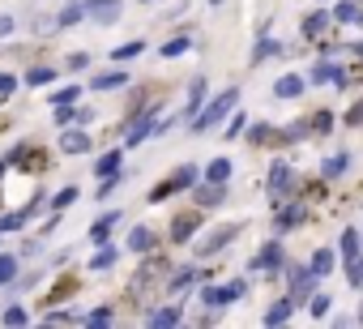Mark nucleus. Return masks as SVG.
<instances>
[{
    "label": "nucleus",
    "mask_w": 363,
    "mask_h": 329,
    "mask_svg": "<svg viewBox=\"0 0 363 329\" xmlns=\"http://www.w3.org/2000/svg\"><path fill=\"white\" fill-rule=\"evenodd\" d=\"M124 82H128V77H124V73H99V77H94V82H90V86H94V90H99V94H103V90H116V86H124Z\"/></svg>",
    "instance_id": "4be33fe9"
},
{
    "label": "nucleus",
    "mask_w": 363,
    "mask_h": 329,
    "mask_svg": "<svg viewBox=\"0 0 363 329\" xmlns=\"http://www.w3.org/2000/svg\"><path fill=\"white\" fill-rule=\"evenodd\" d=\"M354 18H359V26H363V9H359V13H354Z\"/></svg>",
    "instance_id": "5fc2aeb1"
},
{
    "label": "nucleus",
    "mask_w": 363,
    "mask_h": 329,
    "mask_svg": "<svg viewBox=\"0 0 363 329\" xmlns=\"http://www.w3.org/2000/svg\"><path fill=\"white\" fill-rule=\"evenodd\" d=\"M141 52H145V43L137 39V43H124V48H116V52H111V60H133V56H141Z\"/></svg>",
    "instance_id": "7c9ffc66"
},
{
    "label": "nucleus",
    "mask_w": 363,
    "mask_h": 329,
    "mask_svg": "<svg viewBox=\"0 0 363 329\" xmlns=\"http://www.w3.org/2000/svg\"><path fill=\"white\" fill-rule=\"evenodd\" d=\"M116 218H120V214H103V218H99V223L90 227V240H94V244H107V235H111Z\"/></svg>",
    "instance_id": "f3484780"
},
{
    "label": "nucleus",
    "mask_w": 363,
    "mask_h": 329,
    "mask_svg": "<svg viewBox=\"0 0 363 329\" xmlns=\"http://www.w3.org/2000/svg\"><path fill=\"white\" fill-rule=\"evenodd\" d=\"M312 128H316V133H329V128H333V116H329V111H316V116H312Z\"/></svg>",
    "instance_id": "a19ab883"
},
{
    "label": "nucleus",
    "mask_w": 363,
    "mask_h": 329,
    "mask_svg": "<svg viewBox=\"0 0 363 329\" xmlns=\"http://www.w3.org/2000/svg\"><path fill=\"white\" fill-rule=\"evenodd\" d=\"M5 325H26V308H9L5 312Z\"/></svg>",
    "instance_id": "09e8293b"
},
{
    "label": "nucleus",
    "mask_w": 363,
    "mask_h": 329,
    "mask_svg": "<svg viewBox=\"0 0 363 329\" xmlns=\"http://www.w3.org/2000/svg\"><path fill=\"white\" fill-rule=\"evenodd\" d=\"M231 240H235V227H218V231H210V240H201V244H197V252H201V257H214V252H218V248H227Z\"/></svg>",
    "instance_id": "423d86ee"
},
{
    "label": "nucleus",
    "mask_w": 363,
    "mask_h": 329,
    "mask_svg": "<svg viewBox=\"0 0 363 329\" xmlns=\"http://www.w3.org/2000/svg\"><path fill=\"white\" fill-rule=\"evenodd\" d=\"M265 56H278V43H269V39H265V43L257 48V56H252V60H265Z\"/></svg>",
    "instance_id": "3c124183"
},
{
    "label": "nucleus",
    "mask_w": 363,
    "mask_h": 329,
    "mask_svg": "<svg viewBox=\"0 0 363 329\" xmlns=\"http://www.w3.org/2000/svg\"><path fill=\"white\" fill-rule=\"evenodd\" d=\"M329 22H333V13H308L303 18V39H320Z\"/></svg>",
    "instance_id": "ddd939ff"
},
{
    "label": "nucleus",
    "mask_w": 363,
    "mask_h": 329,
    "mask_svg": "<svg viewBox=\"0 0 363 329\" xmlns=\"http://www.w3.org/2000/svg\"><path fill=\"white\" fill-rule=\"evenodd\" d=\"M86 320H90V325H111V308H94Z\"/></svg>",
    "instance_id": "49530a36"
},
{
    "label": "nucleus",
    "mask_w": 363,
    "mask_h": 329,
    "mask_svg": "<svg viewBox=\"0 0 363 329\" xmlns=\"http://www.w3.org/2000/svg\"><path fill=\"white\" fill-rule=\"evenodd\" d=\"M60 150L65 154H90V137L82 128H69V133H60Z\"/></svg>",
    "instance_id": "9d476101"
},
{
    "label": "nucleus",
    "mask_w": 363,
    "mask_h": 329,
    "mask_svg": "<svg viewBox=\"0 0 363 329\" xmlns=\"http://www.w3.org/2000/svg\"><path fill=\"white\" fill-rule=\"evenodd\" d=\"M154 120H158V116H154V111H145V116H141V120L128 128V137H124V141H128V145H141V141L154 133Z\"/></svg>",
    "instance_id": "f8f14e48"
},
{
    "label": "nucleus",
    "mask_w": 363,
    "mask_h": 329,
    "mask_svg": "<svg viewBox=\"0 0 363 329\" xmlns=\"http://www.w3.org/2000/svg\"><path fill=\"white\" fill-rule=\"evenodd\" d=\"M52 77H56V69H30V73H26V82H30V86H48Z\"/></svg>",
    "instance_id": "c9c22d12"
},
{
    "label": "nucleus",
    "mask_w": 363,
    "mask_h": 329,
    "mask_svg": "<svg viewBox=\"0 0 363 329\" xmlns=\"http://www.w3.org/2000/svg\"><path fill=\"white\" fill-rule=\"evenodd\" d=\"M312 82H337V86H342L346 77H342L333 65H316V69H312Z\"/></svg>",
    "instance_id": "c85d7f7f"
},
{
    "label": "nucleus",
    "mask_w": 363,
    "mask_h": 329,
    "mask_svg": "<svg viewBox=\"0 0 363 329\" xmlns=\"http://www.w3.org/2000/svg\"><path fill=\"white\" fill-rule=\"evenodd\" d=\"M69 201H77V189H73V184H69V189H60V193L52 197V206H56V210H65Z\"/></svg>",
    "instance_id": "ea45409f"
},
{
    "label": "nucleus",
    "mask_w": 363,
    "mask_h": 329,
    "mask_svg": "<svg viewBox=\"0 0 363 329\" xmlns=\"http://www.w3.org/2000/svg\"><path fill=\"white\" fill-rule=\"evenodd\" d=\"M30 214H35V206H30V210H18V214H5V218H0V231H18Z\"/></svg>",
    "instance_id": "bb28decb"
},
{
    "label": "nucleus",
    "mask_w": 363,
    "mask_h": 329,
    "mask_svg": "<svg viewBox=\"0 0 363 329\" xmlns=\"http://www.w3.org/2000/svg\"><path fill=\"white\" fill-rule=\"evenodd\" d=\"M354 13H359V5H337V9H333L337 22H354Z\"/></svg>",
    "instance_id": "c03bdc74"
},
{
    "label": "nucleus",
    "mask_w": 363,
    "mask_h": 329,
    "mask_svg": "<svg viewBox=\"0 0 363 329\" xmlns=\"http://www.w3.org/2000/svg\"><path fill=\"white\" fill-rule=\"evenodd\" d=\"M291 184H295V176H291V167L286 162H274V172H269V206L278 210L282 201H286V193H291Z\"/></svg>",
    "instance_id": "f03ea898"
},
{
    "label": "nucleus",
    "mask_w": 363,
    "mask_h": 329,
    "mask_svg": "<svg viewBox=\"0 0 363 329\" xmlns=\"http://www.w3.org/2000/svg\"><path fill=\"white\" fill-rule=\"evenodd\" d=\"M312 282H316L312 269H291V303H295V308L312 299Z\"/></svg>",
    "instance_id": "7ed1b4c3"
},
{
    "label": "nucleus",
    "mask_w": 363,
    "mask_h": 329,
    "mask_svg": "<svg viewBox=\"0 0 363 329\" xmlns=\"http://www.w3.org/2000/svg\"><path fill=\"white\" fill-rule=\"evenodd\" d=\"M189 94H193V99H189V111H197V107H201V94H206V77H193Z\"/></svg>",
    "instance_id": "72a5a7b5"
},
{
    "label": "nucleus",
    "mask_w": 363,
    "mask_h": 329,
    "mask_svg": "<svg viewBox=\"0 0 363 329\" xmlns=\"http://www.w3.org/2000/svg\"><path fill=\"white\" fill-rule=\"evenodd\" d=\"M150 325H154V329H167V325H179V308H158V312L150 316Z\"/></svg>",
    "instance_id": "5701e85b"
},
{
    "label": "nucleus",
    "mask_w": 363,
    "mask_h": 329,
    "mask_svg": "<svg viewBox=\"0 0 363 329\" xmlns=\"http://www.w3.org/2000/svg\"><path fill=\"white\" fill-rule=\"evenodd\" d=\"M13 162H22V172H43L48 158H43L39 145H35V150H30V145H18V150H13Z\"/></svg>",
    "instance_id": "1a4fd4ad"
},
{
    "label": "nucleus",
    "mask_w": 363,
    "mask_h": 329,
    "mask_svg": "<svg viewBox=\"0 0 363 329\" xmlns=\"http://www.w3.org/2000/svg\"><path fill=\"white\" fill-rule=\"evenodd\" d=\"M269 133H274V128H269V124H252V133H248V137H252V141H257V145H261V141H269Z\"/></svg>",
    "instance_id": "de8ad7c7"
},
{
    "label": "nucleus",
    "mask_w": 363,
    "mask_h": 329,
    "mask_svg": "<svg viewBox=\"0 0 363 329\" xmlns=\"http://www.w3.org/2000/svg\"><path fill=\"white\" fill-rule=\"evenodd\" d=\"M82 13H86V5H69L56 22H60V26H77V22H82Z\"/></svg>",
    "instance_id": "473e14b6"
},
{
    "label": "nucleus",
    "mask_w": 363,
    "mask_h": 329,
    "mask_svg": "<svg viewBox=\"0 0 363 329\" xmlns=\"http://www.w3.org/2000/svg\"><path fill=\"white\" fill-rule=\"evenodd\" d=\"M359 56H363V48H359Z\"/></svg>",
    "instance_id": "13d9d810"
},
{
    "label": "nucleus",
    "mask_w": 363,
    "mask_h": 329,
    "mask_svg": "<svg viewBox=\"0 0 363 329\" xmlns=\"http://www.w3.org/2000/svg\"><path fill=\"white\" fill-rule=\"evenodd\" d=\"M128 248H133V252H150V248H154V231H150V227H137V231L128 235Z\"/></svg>",
    "instance_id": "a211bd4d"
},
{
    "label": "nucleus",
    "mask_w": 363,
    "mask_h": 329,
    "mask_svg": "<svg viewBox=\"0 0 363 329\" xmlns=\"http://www.w3.org/2000/svg\"><path fill=\"white\" fill-rule=\"evenodd\" d=\"M329 269H333V252H329V248H320V252L312 257V274H316V278H325Z\"/></svg>",
    "instance_id": "a878e982"
},
{
    "label": "nucleus",
    "mask_w": 363,
    "mask_h": 329,
    "mask_svg": "<svg viewBox=\"0 0 363 329\" xmlns=\"http://www.w3.org/2000/svg\"><path fill=\"white\" fill-rule=\"evenodd\" d=\"M197 278H206V269H179V274H171V278H167V286H171V291H184V286H189V282H197Z\"/></svg>",
    "instance_id": "aec40b11"
},
{
    "label": "nucleus",
    "mask_w": 363,
    "mask_h": 329,
    "mask_svg": "<svg viewBox=\"0 0 363 329\" xmlns=\"http://www.w3.org/2000/svg\"><path fill=\"white\" fill-rule=\"evenodd\" d=\"M252 269H257V274H278V269H282V248H278V244L261 248L257 261H252Z\"/></svg>",
    "instance_id": "0eeeda50"
},
{
    "label": "nucleus",
    "mask_w": 363,
    "mask_h": 329,
    "mask_svg": "<svg viewBox=\"0 0 363 329\" xmlns=\"http://www.w3.org/2000/svg\"><path fill=\"white\" fill-rule=\"evenodd\" d=\"M73 99H82V90H77V86H69V90H56V94H52V103H56V107H65V103H73Z\"/></svg>",
    "instance_id": "58836bf2"
},
{
    "label": "nucleus",
    "mask_w": 363,
    "mask_h": 329,
    "mask_svg": "<svg viewBox=\"0 0 363 329\" xmlns=\"http://www.w3.org/2000/svg\"><path fill=\"white\" fill-rule=\"evenodd\" d=\"M193 197H197V206H201V210H214V206H223V197H227V193H223V184L206 180V184H197V193H193Z\"/></svg>",
    "instance_id": "6e6552de"
},
{
    "label": "nucleus",
    "mask_w": 363,
    "mask_h": 329,
    "mask_svg": "<svg viewBox=\"0 0 363 329\" xmlns=\"http://www.w3.org/2000/svg\"><path fill=\"white\" fill-rule=\"evenodd\" d=\"M13 278H18V257L0 252V282H13Z\"/></svg>",
    "instance_id": "cd10ccee"
},
{
    "label": "nucleus",
    "mask_w": 363,
    "mask_h": 329,
    "mask_svg": "<svg viewBox=\"0 0 363 329\" xmlns=\"http://www.w3.org/2000/svg\"><path fill=\"white\" fill-rule=\"evenodd\" d=\"M94 172H99V180H103V176H120V150H107V154L99 158Z\"/></svg>",
    "instance_id": "6ab92c4d"
},
{
    "label": "nucleus",
    "mask_w": 363,
    "mask_h": 329,
    "mask_svg": "<svg viewBox=\"0 0 363 329\" xmlns=\"http://www.w3.org/2000/svg\"><path fill=\"white\" fill-rule=\"evenodd\" d=\"M69 69H73V73L90 69V56H86V52H73V56H69Z\"/></svg>",
    "instance_id": "a18cd8bd"
},
{
    "label": "nucleus",
    "mask_w": 363,
    "mask_h": 329,
    "mask_svg": "<svg viewBox=\"0 0 363 329\" xmlns=\"http://www.w3.org/2000/svg\"><path fill=\"white\" fill-rule=\"evenodd\" d=\"M299 137H308V124H303V120H299V124H291V128H286V141H299Z\"/></svg>",
    "instance_id": "603ef678"
},
{
    "label": "nucleus",
    "mask_w": 363,
    "mask_h": 329,
    "mask_svg": "<svg viewBox=\"0 0 363 329\" xmlns=\"http://www.w3.org/2000/svg\"><path fill=\"white\" fill-rule=\"evenodd\" d=\"M120 9H124L120 0H86V13H90L99 26H111V22L120 18Z\"/></svg>",
    "instance_id": "20e7f679"
},
{
    "label": "nucleus",
    "mask_w": 363,
    "mask_h": 329,
    "mask_svg": "<svg viewBox=\"0 0 363 329\" xmlns=\"http://www.w3.org/2000/svg\"><path fill=\"white\" fill-rule=\"evenodd\" d=\"M197 223H201V214H179V218L171 223V244H189L193 231H197Z\"/></svg>",
    "instance_id": "39448f33"
},
{
    "label": "nucleus",
    "mask_w": 363,
    "mask_h": 329,
    "mask_svg": "<svg viewBox=\"0 0 363 329\" xmlns=\"http://www.w3.org/2000/svg\"><path fill=\"white\" fill-rule=\"evenodd\" d=\"M111 265H116V248H107V244H99V257L90 261V269H99V274H103V269H111Z\"/></svg>",
    "instance_id": "393cba45"
},
{
    "label": "nucleus",
    "mask_w": 363,
    "mask_h": 329,
    "mask_svg": "<svg viewBox=\"0 0 363 329\" xmlns=\"http://www.w3.org/2000/svg\"><path fill=\"white\" fill-rule=\"evenodd\" d=\"M346 167H350V158H346V154H333V158H325V180H337Z\"/></svg>",
    "instance_id": "412c9836"
},
{
    "label": "nucleus",
    "mask_w": 363,
    "mask_h": 329,
    "mask_svg": "<svg viewBox=\"0 0 363 329\" xmlns=\"http://www.w3.org/2000/svg\"><path fill=\"white\" fill-rule=\"evenodd\" d=\"M167 184H171V193H179V189H193V184H197V167H193V162H189V167H179V172L167 180Z\"/></svg>",
    "instance_id": "dca6fc26"
},
{
    "label": "nucleus",
    "mask_w": 363,
    "mask_h": 329,
    "mask_svg": "<svg viewBox=\"0 0 363 329\" xmlns=\"http://www.w3.org/2000/svg\"><path fill=\"white\" fill-rule=\"evenodd\" d=\"M308 303H312V316H325V312H329V303H333V299H329V295H312V299H308Z\"/></svg>",
    "instance_id": "37998d69"
},
{
    "label": "nucleus",
    "mask_w": 363,
    "mask_h": 329,
    "mask_svg": "<svg viewBox=\"0 0 363 329\" xmlns=\"http://www.w3.org/2000/svg\"><path fill=\"white\" fill-rule=\"evenodd\" d=\"M359 320H363V312H359Z\"/></svg>",
    "instance_id": "4d7b16f0"
},
{
    "label": "nucleus",
    "mask_w": 363,
    "mask_h": 329,
    "mask_svg": "<svg viewBox=\"0 0 363 329\" xmlns=\"http://www.w3.org/2000/svg\"><path fill=\"white\" fill-rule=\"evenodd\" d=\"M359 120H363V103H354V107L346 111V124H359Z\"/></svg>",
    "instance_id": "864d4df0"
},
{
    "label": "nucleus",
    "mask_w": 363,
    "mask_h": 329,
    "mask_svg": "<svg viewBox=\"0 0 363 329\" xmlns=\"http://www.w3.org/2000/svg\"><path fill=\"white\" fill-rule=\"evenodd\" d=\"M235 103H240V90H235V86H231V90H223V94H218V99H214L206 111H197V116H193V133H206V128H214V124H218V120H223V116H227Z\"/></svg>",
    "instance_id": "f257e3e1"
},
{
    "label": "nucleus",
    "mask_w": 363,
    "mask_h": 329,
    "mask_svg": "<svg viewBox=\"0 0 363 329\" xmlns=\"http://www.w3.org/2000/svg\"><path fill=\"white\" fill-rule=\"evenodd\" d=\"M244 128H248V120H244V111H240V116H235V120L227 124V141H235V137H240Z\"/></svg>",
    "instance_id": "79ce46f5"
},
{
    "label": "nucleus",
    "mask_w": 363,
    "mask_h": 329,
    "mask_svg": "<svg viewBox=\"0 0 363 329\" xmlns=\"http://www.w3.org/2000/svg\"><path fill=\"white\" fill-rule=\"evenodd\" d=\"M291 312H295V303H291V299H278V303L265 312V325H269V329H274V325H286V320H291Z\"/></svg>",
    "instance_id": "2eb2a0df"
},
{
    "label": "nucleus",
    "mask_w": 363,
    "mask_h": 329,
    "mask_svg": "<svg viewBox=\"0 0 363 329\" xmlns=\"http://www.w3.org/2000/svg\"><path fill=\"white\" fill-rule=\"evenodd\" d=\"M179 52H189V39H167V43H162V56H167V60L179 56Z\"/></svg>",
    "instance_id": "4c0bfd02"
},
{
    "label": "nucleus",
    "mask_w": 363,
    "mask_h": 329,
    "mask_svg": "<svg viewBox=\"0 0 363 329\" xmlns=\"http://www.w3.org/2000/svg\"><path fill=\"white\" fill-rule=\"evenodd\" d=\"M248 295V282H231V286H223V303H231V299H244Z\"/></svg>",
    "instance_id": "e433bc0d"
},
{
    "label": "nucleus",
    "mask_w": 363,
    "mask_h": 329,
    "mask_svg": "<svg viewBox=\"0 0 363 329\" xmlns=\"http://www.w3.org/2000/svg\"><path fill=\"white\" fill-rule=\"evenodd\" d=\"M0 176H5V158H0Z\"/></svg>",
    "instance_id": "6e6d98bb"
},
{
    "label": "nucleus",
    "mask_w": 363,
    "mask_h": 329,
    "mask_svg": "<svg viewBox=\"0 0 363 329\" xmlns=\"http://www.w3.org/2000/svg\"><path fill=\"white\" fill-rule=\"evenodd\" d=\"M342 257H346V261L359 257V231H342Z\"/></svg>",
    "instance_id": "c756f323"
},
{
    "label": "nucleus",
    "mask_w": 363,
    "mask_h": 329,
    "mask_svg": "<svg viewBox=\"0 0 363 329\" xmlns=\"http://www.w3.org/2000/svg\"><path fill=\"white\" fill-rule=\"evenodd\" d=\"M303 214H308V206L303 201H282V214H278V231H291V227H299L303 223Z\"/></svg>",
    "instance_id": "9b49d317"
},
{
    "label": "nucleus",
    "mask_w": 363,
    "mask_h": 329,
    "mask_svg": "<svg viewBox=\"0 0 363 329\" xmlns=\"http://www.w3.org/2000/svg\"><path fill=\"white\" fill-rule=\"evenodd\" d=\"M201 303L206 308H227L223 303V286H201Z\"/></svg>",
    "instance_id": "2f4dec72"
},
{
    "label": "nucleus",
    "mask_w": 363,
    "mask_h": 329,
    "mask_svg": "<svg viewBox=\"0 0 363 329\" xmlns=\"http://www.w3.org/2000/svg\"><path fill=\"white\" fill-rule=\"evenodd\" d=\"M13 90H18V82H13V77H9V73H0V99H9V94H13Z\"/></svg>",
    "instance_id": "8fccbe9b"
},
{
    "label": "nucleus",
    "mask_w": 363,
    "mask_h": 329,
    "mask_svg": "<svg viewBox=\"0 0 363 329\" xmlns=\"http://www.w3.org/2000/svg\"><path fill=\"white\" fill-rule=\"evenodd\" d=\"M346 278H350V286H363V257L346 261Z\"/></svg>",
    "instance_id": "f704fd0d"
},
{
    "label": "nucleus",
    "mask_w": 363,
    "mask_h": 329,
    "mask_svg": "<svg viewBox=\"0 0 363 329\" xmlns=\"http://www.w3.org/2000/svg\"><path fill=\"white\" fill-rule=\"evenodd\" d=\"M227 176H231V162H227V158H214L210 167H206V180H214V184H223Z\"/></svg>",
    "instance_id": "b1692460"
},
{
    "label": "nucleus",
    "mask_w": 363,
    "mask_h": 329,
    "mask_svg": "<svg viewBox=\"0 0 363 329\" xmlns=\"http://www.w3.org/2000/svg\"><path fill=\"white\" fill-rule=\"evenodd\" d=\"M274 94H278V99H295V94H303V77H295V73H286V77H278V86H274Z\"/></svg>",
    "instance_id": "4468645a"
}]
</instances>
